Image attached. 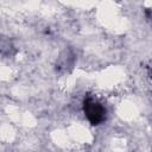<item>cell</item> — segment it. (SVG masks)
<instances>
[{"instance_id": "cell-1", "label": "cell", "mask_w": 152, "mask_h": 152, "mask_svg": "<svg viewBox=\"0 0 152 152\" xmlns=\"http://www.w3.org/2000/svg\"><path fill=\"white\" fill-rule=\"evenodd\" d=\"M84 110L93 124H97L103 119V108L94 101H90L84 108Z\"/></svg>"}]
</instances>
